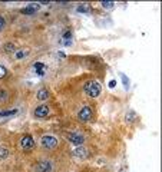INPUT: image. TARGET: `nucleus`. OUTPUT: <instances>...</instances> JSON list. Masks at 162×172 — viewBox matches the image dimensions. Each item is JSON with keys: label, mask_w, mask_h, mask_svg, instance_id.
<instances>
[{"label": "nucleus", "mask_w": 162, "mask_h": 172, "mask_svg": "<svg viewBox=\"0 0 162 172\" xmlns=\"http://www.w3.org/2000/svg\"><path fill=\"white\" fill-rule=\"evenodd\" d=\"M83 90H85L86 95H89L91 98H98L102 92V85L96 80H92V82H88V83L83 86Z\"/></svg>", "instance_id": "obj_1"}, {"label": "nucleus", "mask_w": 162, "mask_h": 172, "mask_svg": "<svg viewBox=\"0 0 162 172\" xmlns=\"http://www.w3.org/2000/svg\"><path fill=\"white\" fill-rule=\"evenodd\" d=\"M40 144H42L43 149H46V151H53V149H56V146H57V138L53 135H45V136H42Z\"/></svg>", "instance_id": "obj_2"}, {"label": "nucleus", "mask_w": 162, "mask_h": 172, "mask_svg": "<svg viewBox=\"0 0 162 172\" xmlns=\"http://www.w3.org/2000/svg\"><path fill=\"white\" fill-rule=\"evenodd\" d=\"M92 115H93V112L89 106H83L81 111L77 112V118H79V121L82 122H88L92 119Z\"/></svg>", "instance_id": "obj_3"}, {"label": "nucleus", "mask_w": 162, "mask_h": 172, "mask_svg": "<svg viewBox=\"0 0 162 172\" xmlns=\"http://www.w3.org/2000/svg\"><path fill=\"white\" fill-rule=\"evenodd\" d=\"M20 146H22V149H24V151H32V149L34 148L33 136H30V135L23 136L22 141H20Z\"/></svg>", "instance_id": "obj_4"}, {"label": "nucleus", "mask_w": 162, "mask_h": 172, "mask_svg": "<svg viewBox=\"0 0 162 172\" xmlns=\"http://www.w3.org/2000/svg\"><path fill=\"white\" fill-rule=\"evenodd\" d=\"M67 141L69 142H72L73 145H76V146H81L83 142H85V138H83V135H81V134H67L66 135Z\"/></svg>", "instance_id": "obj_5"}, {"label": "nucleus", "mask_w": 162, "mask_h": 172, "mask_svg": "<svg viewBox=\"0 0 162 172\" xmlns=\"http://www.w3.org/2000/svg\"><path fill=\"white\" fill-rule=\"evenodd\" d=\"M49 106L48 105H45V103H42V105H39L36 109H34V116L36 118H46L49 115Z\"/></svg>", "instance_id": "obj_6"}, {"label": "nucleus", "mask_w": 162, "mask_h": 172, "mask_svg": "<svg viewBox=\"0 0 162 172\" xmlns=\"http://www.w3.org/2000/svg\"><path fill=\"white\" fill-rule=\"evenodd\" d=\"M52 162L50 161H40V162L38 163V167H36V172H52Z\"/></svg>", "instance_id": "obj_7"}, {"label": "nucleus", "mask_w": 162, "mask_h": 172, "mask_svg": "<svg viewBox=\"0 0 162 172\" xmlns=\"http://www.w3.org/2000/svg\"><path fill=\"white\" fill-rule=\"evenodd\" d=\"M73 156H76L77 159H86L89 156V151L83 146H76V149H73Z\"/></svg>", "instance_id": "obj_8"}, {"label": "nucleus", "mask_w": 162, "mask_h": 172, "mask_svg": "<svg viewBox=\"0 0 162 172\" xmlns=\"http://www.w3.org/2000/svg\"><path fill=\"white\" fill-rule=\"evenodd\" d=\"M39 9H40V5H39V3H29L24 9L20 10V13L22 14H33V13H36Z\"/></svg>", "instance_id": "obj_9"}, {"label": "nucleus", "mask_w": 162, "mask_h": 172, "mask_svg": "<svg viewBox=\"0 0 162 172\" xmlns=\"http://www.w3.org/2000/svg\"><path fill=\"white\" fill-rule=\"evenodd\" d=\"M36 96H38L39 101H46V99H48V96H49V93H48V90H46V89H39Z\"/></svg>", "instance_id": "obj_10"}, {"label": "nucleus", "mask_w": 162, "mask_h": 172, "mask_svg": "<svg viewBox=\"0 0 162 172\" xmlns=\"http://www.w3.org/2000/svg\"><path fill=\"white\" fill-rule=\"evenodd\" d=\"M76 10L79 13H89V12H91V6L89 5H79Z\"/></svg>", "instance_id": "obj_11"}, {"label": "nucleus", "mask_w": 162, "mask_h": 172, "mask_svg": "<svg viewBox=\"0 0 162 172\" xmlns=\"http://www.w3.org/2000/svg\"><path fill=\"white\" fill-rule=\"evenodd\" d=\"M7 99H9V92L5 90V89H2L0 90V103H5Z\"/></svg>", "instance_id": "obj_12"}, {"label": "nucleus", "mask_w": 162, "mask_h": 172, "mask_svg": "<svg viewBox=\"0 0 162 172\" xmlns=\"http://www.w3.org/2000/svg\"><path fill=\"white\" fill-rule=\"evenodd\" d=\"M9 156V149L6 146H0V159H6Z\"/></svg>", "instance_id": "obj_13"}, {"label": "nucleus", "mask_w": 162, "mask_h": 172, "mask_svg": "<svg viewBox=\"0 0 162 172\" xmlns=\"http://www.w3.org/2000/svg\"><path fill=\"white\" fill-rule=\"evenodd\" d=\"M16 50V46L13 43H6L5 45V53H13Z\"/></svg>", "instance_id": "obj_14"}, {"label": "nucleus", "mask_w": 162, "mask_h": 172, "mask_svg": "<svg viewBox=\"0 0 162 172\" xmlns=\"http://www.w3.org/2000/svg\"><path fill=\"white\" fill-rule=\"evenodd\" d=\"M14 113H17L16 109L13 111H6V112H0V116H9V115H14Z\"/></svg>", "instance_id": "obj_15"}, {"label": "nucleus", "mask_w": 162, "mask_h": 172, "mask_svg": "<svg viewBox=\"0 0 162 172\" xmlns=\"http://www.w3.org/2000/svg\"><path fill=\"white\" fill-rule=\"evenodd\" d=\"M6 75H7V69L3 65H0V79H3Z\"/></svg>", "instance_id": "obj_16"}, {"label": "nucleus", "mask_w": 162, "mask_h": 172, "mask_svg": "<svg viewBox=\"0 0 162 172\" xmlns=\"http://www.w3.org/2000/svg\"><path fill=\"white\" fill-rule=\"evenodd\" d=\"M113 3L112 2H102V7H106V9H112L113 7Z\"/></svg>", "instance_id": "obj_17"}, {"label": "nucleus", "mask_w": 162, "mask_h": 172, "mask_svg": "<svg viewBox=\"0 0 162 172\" xmlns=\"http://www.w3.org/2000/svg\"><path fill=\"white\" fill-rule=\"evenodd\" d=\"M5 26H6V20H5V17H3V16H0V30L5 27Z\"/></svg>", "instance_id": "obj_18"}, {"label": "nucleus", "mask_w": 162, "mask_h": 172, "mask_svg": "<svg viewBox=\"0 0 162 172\" xmlns=\"http://www.w3.org/2000/svg\"><path fill=\"white\" fill-rule=\"evenodd\" d=\"M33 68H34V69H39V70H40L42 68H45V65H43V63H40V62H36V63L33 65Z\"/></svg>", "instance_id": "obj_19"}, {"label": "nucleus", "mask_w": 162, "mask_h": 172, "mask_svg": "<svg viewBox=\"0 0 162 172\" xmlns=\"http://www.w3.org/2000/svg\"><path fill=\"white\" fill-rule=\"evenodd\" d=\"M134 118H135V112H129V113H128V118H126V121L131 122L132 119H134Z\"/></svg>", "instance_id": "obj_20"}, {"label": "nucleus", "mask_w": 162, "mask_h": 172, "mask_svg": "<svg viewBox=\"0 0 162 172\" xmlns=\"http://www.w3.org/2000/svg\"><path fill=\"white\" fill-rule=\"evenodd\" d=\"M23 56H24V52H17V53H16V59H23Z\"/></svg>", "instance_id": "obj_21"}, {"label": "nucleus", "mask_w": 162, "mask_h": 172, "mask_svg": "<svg viewBox=\"0 0 162 172\" xmlns=\"http://www.w3.org/2000/svg\"><path fill=\"white\" fill-rule=\"evenodd\" d=\"M70 36H72V33H70V32H65V35H63L65 40H66V39H70Z\"/></svg>", "instance_id": "obj_22"}, {"label": "nucleus", "mask_w": 162, "mask_h": 172, "mask_svg": "<svg viewBox=\"0 0 162 172\" xmlns=\"http://www.w3.org/2000/svg\"><path fill=\"white\" fill-rule=\"evenodd\" d=\"M115 86H116V82H115V80H110V82H109V88H115Z\"/></svg>", "instance_id": "obj_23"}]
</instances>
